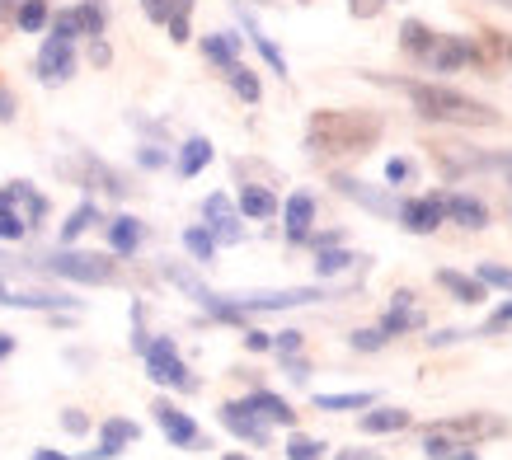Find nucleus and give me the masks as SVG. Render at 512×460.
<instances>
[{
    "label": "nucleus",
    "instance_id": "nucleus-1",
    "mask_svg": "<svg viewBox=\"0 0 512 460\" xmlns=\"http://www.w3.org/2000/svg\"><path fill=\"white\" fill-rule=\"evenodd\" d=\"M414 108H419L423 118H433V123H494V113L466 94L447 90V85H414L409 90Z\"/></svg>",
    "mask_w": 512,
    "mask_h": 460
},
{
    "label": "nucleus",
    "instance_id": "nucleus-2",
    "mask_svg": "<svg viewBox=\"0 0 512 460\" xmlns=\"http://www.w3.org/2000/svg\"><path fill=\"white\" fill-rule=\"evenodd\" d=\"M146 367H151V381L174 385V390H193V376H188L184 357H179V348H174L170 338L146 343Z\"/></svg>",
    "mask_w": 512,
    "mask_h": 460
},
{
    "label": "nucleus",
    "instance_id": "nucleus-3",
    "mask_svg": "<svg viewBox=\"0 0 512 460\" xmlns=\"http://www.w3.org/2000/svg\"><path fill=\"white\" fill-rule=\"evenodd\" d=\"M311 301H325V292L315 287H292V292H249V296H226V306L235 315L245 310H287V306H311Z\"/></svg>",
    "mask_w": 512,
    "mask_h": 460
},
{
    "label": "nucleus",
    "instance_id": "nucleus-4",
    "mask_svg": "<svg viewBox=\"0 0 512 460\" xmlns=\"http://www.w3.org/2000/svg\"><path fill=\"white\" fill-rule=\"evenodd\" d=\"M47 268H52L57 277H71V282H109L113 277V263L104 259V254H71V249L52 254Z\"/></svg>",
    "mask_w": 512,
    "mask_h": 460
},
{
    "label": "nucleus",
    "instance_id": "nucleus-5",
    "mask_svg": "<svg viewBox=\"0 0 512 460\" xmlns=\"http://www.w3.org/2000/svg\"><path fill=\"white\" fill-rule=\"evenodd\" d=\"M71 71H76L71 43H66V38H47L43 52H38V76H43L47 85H62V80H71Z\"/></svg>",
    "mask_w": 512,
    "mask_h": 460
},
{
    "label": "nucleus",
    "instance_id": "nucleus-6",
    "mask_svg": "<svg viewBox=\"0 0 512 460\" xmlns=\"http://www.w3.org/2000/svg\"><path fill=\"white\" fill-rule=\"evenodd\" d=\"M202 216L212 221V240H221V245H235L245 230H240V216L231 212V198L226 193H212V198L202 202Z\"/></svg>",
    "mask_w": 512,
    "mask_h": 460
},
{
    "label": "nucleus",
    "instance_id": "nucleus-7",
    "mask_svg": "<svg viewBox=\"0 0 512 460\" xmlns=\"http://www.w3.org/2000/svg\"><path fill=\"white\" fill-rule=\"evenodd\" d=\"M442 198H409L400 207V221H404V230H414V235H428V230H437L442 226Z\"/></svg>",
    "mask_w": 512,
    "mask_h": 460
},
{
    "label": "nucleus",
    "instance_id": "nucleus-8",
    "mask_svg": "<svg viewBox=\"0 0 512 460\" xmlns=\"http://www.w3.org/2000/svg\"><path fill=\"white\" fill-rule=\"evenodd\" d=\"M156 423H160V432H165L174 446H198L202 442L198 423H193L188 414H179L174 404H156Z\"/></svg>",
    "mask_w": 512,
    "mask_h": 460
},
{
    "label": "nucleus",
    "instance_id": "nucleus-9",
    "mask_svg": "<svg viewBox=\"0 0 512 460\" xmlns=\"http://www.w3.org/2000/svg\"><path fill=\"white\" fill-rule=\"evenodd\" d=\"M311 221H315V202H311V193H292L287 198V207H282V226H287V240H306L311 235Z\"/></svg>",
    "mask_w": 512,
    "mask_h": 460
},
{
    "label": "nucleus",
    "instance_id": "nucleus-10",
    "mask_svg": "<svg viewBox=\"0 0 512 460\" xmlns=\"http://www.w3.org/2000/svg\"><path fill=\"white\" fill-rule=\"evenodd\" d=\"M127 442H137V423H127V418H109V423H104V442L94 446V451H85V460H113Z\"/></svg>",
    "mask_w": 512,
    "mask_h": 460
},
{
    "label": "nucleus",
    "instance_id": "nucleus-11",
    "mask_svg": "<svg viewBox=\"0 0 512 460\" xmlns=\"http://www.w3.org/2000/svg\"><path fill=\"white\" fill-rule=\"evenodd\" d=\"M221 423H226L235 437H245V442H264V437H268L264 423L254 418V409H249V404H226V409H221Z\"/></svg>",
    "mask_w": 512,
    "mask_h": 460
},
{
    "label": "nucleus",
    "instance_id": "nucleus-12",
    "mask_svg": "<svg viewBox=\"0 0 512 460\" xmlns=\"http://www.w3.org/2000/svg\"><path fill=\"white\" fill-rule=\"evenodd\" d=\"M442 212H447L456 226H470V230H484V226H489V212H484V202L466 198V193L447 198V202H442Z\"/></svg>",
    "mask_w": 512,
    "mask_h": 460
},
{
    "label": "nucleus",
    "instance_id": "nucleus-13",
    "mask_svg": "<svg viewBox=\"0 0 512 460\" xmlns=\"http://www.w3.org/2000/svg\"><path fill=\"white\" fill-rule=\"evenodd\" d=\"M437 287H447L456 301H470V306H480V301H484V282H480V277H461V273H451V268H442V273H437Z\"/></svg>",
    "mask_w": 512,
    "mask_h": 460
},
{
    "label": "nucleus",
    "instance_id": "nucleus-14",
    "mask_svg": "<svg viewBox=\"0 0 512 460\" xmlns=\"http://www.w3.org/2000/svg\"><path fill=\"white\" fill-rule=\"evenodd\" d=\"M207 160H212V141H207V137H188L184 151H179V174H184V179H193V174H202V169H207Z\"/></svg>",
    "mask_w": 512,
    "mask_h": 460
},
{
    "label": "nucleus",
    "instance_id": "nucleus-15",
    "mask_svg": "<svg viewBox=\"0 0 512 460\" xmlns=\"http://www.w3.org/2000/svg\"><path fill=\"white\" fill-rule=\"evenodd\" d=\"M245 404H249V409H254L259 418H273V423H296L292 404H287V399H278V395H268V390H254Z\"/></svg>",
    "mask_w": 512,
    "mask_h": 460
},
{
    "label": "nucleus",
    "instance_id": "nucleus-16",
    "mask_svg": "<svg viewBox=\"0 0 512 460\" xmlns=\"http://www.w3.org/2000/svg\"><path fill=\"white\" fill-rule=\"evenodd\" d=\"M409 301H414L409 292L395 296V306H390V315L381 320V334H386V338H390V334H404V329H414V324H419V315L409 310Z\"/></svg>",
    "mask_w": 512,
    "mask_h": 460
},
{
    "label": "nucleus",
    "instance_id": "nucleus-17",
    "mask_svg": "<svg viewBox=\"0 0 512 460\" xmlns=\"http://www.w3.org/2000/svg\"><path fill=\"white\" fill-rule=\"evenodd\" d=\"M109 245L118 249V254H132V249L141 245V221L137 216H118L109 226Z\"/></svg>",
    "mask_w": 512,
    "mask_h": 460
},
{
    "label": "nucleus",
    "instance_id": "nucleus-18",
    "mask_svg": "<svg viewBox=\"0 0 512 460\" xmlns=\"http://www.w3.org/2000/svg\"><path fill=\"white\" fill-rule=\"evenodd\" d=\"M278 212V198L268 193V188H245L240 193V216H254V221H264V216Z\"/></svg>",
    "mask_w": 512,
    "mask_h": 460
},
{
    "label": "nucleus",
    "instance_id": "nucleus-19",
    "mask_svg": "<svg viewBox=\"0 0 512 460\" xmlns=\"http://www.w3.org/2000/svg\"><path fill=\"white\" fill-rule=\"evenodd\" d=\"M202 52H207V57H212L217 66H235L240 38H231V33H207V38H202Z\"/></svg>",
    "mask_w": 512,
    "mask_h": 460
},
{
    "label": "nucleus",
    "instance_id": "nucleus-20",
    "mask_svg": "<svg viewBox=\"0 0 512 460\" xmlns=\"http://www.w3.org/2000/svg\"><path fill=\"white\" fill-rule=\"evenodd\" d=\"M409 428V414L404 409H376V414H362V432H400Z\"/></svg>",
    "mask_w": 512,
    "mask_h": 460
},
{
    "label": "nucleus",
    "instance_id": "nucleus-21",
    "mask_svg": "<svg viewBox=\"0 0 512 460\" xmlns=\"http://www.w3.org/2000/svg\"><path fill=\"white\" fill-rule=\"evenodd\" d=\"M94 221H99V207H94V202H80L76 212L66 216V226H62V240H66V245H71V240H80V235H85V230H90Z\"/></svg>",
    "mask_w": 512,
    "mask_h": 460
},
{
    "label": "nucleus",
    "instance_id": "nucleus-22",
    "mask_svg": "<svg viewBox=\"0 0 512 460\" xmlns=\"http://www.w3.org/2000/svg\"><path fill=\"white\" fill-rule=\"evenodd\" d=\"M470 57H475V52H470V43H461V38H451V43L433 47V62H437V71H451V66L470 62Z\"/></svg>",
    "mask_w": 512,
    "mask_h": 460
},
{
    "label": "nucleus",
    "instance_id": "nucleus-23",
    "mask_svg": "<svg viewBox=\"0 0 512 460\" xmlns=\"http://www.w3.org/2000/svg\"><path fill=\"white\" fill-rule=\"evenodd\" d=\"M404 47H409L414 57H433L437 38H433V33H428V29H423L419 19H409V24H404Z\"/></svg>",
    "mask_w": 512,
    "mask_h": 460
},
{
    "label": "nucleus",
    "instance_id": "nucleus-24",
    "mask_svg": "<svg viewBox=\"0 0 512 460\" xmlns=\"http://www.w3.org/2000/svg\"><path fill=\"white\" fill-rule=\"evenodd\" d=\"M184 245H188V254L198 263H207L212 254H217V240H212V230H202V226H188L184 230Z\"/></svg>",
    "mask_w": 512,
    "mask_h": 460
},
{
    "label": "nucleus",
    "instance_id": "nucleus-25",
    "mask_svg": "<svg viewBox=\"0 0 512 460\" xmlns=\"http://www.w3.org/2000/svg\"><path fill=\"white\" fill-rule=\"evenodd\" d=\"M43 24H47V0H24V5H19V29L43 33Z\"/></svg>",
    "mask_w": 512,
    "mask_h": 460
},
{
    "label": "nucleus",
    "instance_id": "nucleus-26",
    "mask_svg": "<svg viewBox=\"0 0 512 460\" xmlns=\"http://www.w3.org/2000/svg\"><path fill=\"white\" fill-rule=\"evenodd\" d=\"M226 71H231L235 94H240L245 104H254V99H259V80H254V71H249V66H226Z\"/></svg>",
    "mask_w": 512,
    "mask_h": 460
},
{
    "label": "nucleus",
    "instance_id": "nucleus-27",
    "mask_svg": "<svg viewBox=\"0 0 512 460\" xmlns=\"http://www.w3.org/2000/svg\"><path fill=\"white\" fill-rule=\"evenodd\" d=\"M339 193H348V198H357L362 207H372V212H390V202L386 198H372L367 193V184H353V179H339Z\"/></svg>",
    "mask_w": 512,
    "mask_h": 460
},
{
    "label": "nucleus",
    "instance_id": "nucleus-28",
    "mask_svg": "<svg viewBox=\"0 0 512 460\" xmlns=\"http://www.w3.org/2000/svg\"><path fill=\"white\" fill-rule=\"evenodd\" d=\"M325 456V442H315V437H292L287 442V460H320Z\"/></svg>",
    "mask_w": 512,
    "mask_h": 460
},
{
    "label": "nucleus",
    "instance_id": "nucleus-29",
    "mask_svg": "<svg viewBox=\"0 0 512 460\" xmlns=\"http://www.w3.org/2000/svg\"><path fill=\"white\" fill-rule=\"evenodd\" d=\"M315 404H320V409H367L372 395H367V390H357V395H320Z\"/></svg>",
    "mask_w": 512,
    "mask_h": 460
},
{
    "label": "nucleus",
    "instance_id": "nucleus-30",
    "mask_svg": "<svg viewBox=\"0 0 512 460\" xmlns=\"http://www.w3.org/2000/svg\"><path fill=\"white\" fill-rule=\"evenodd\" d=\"M24 230H29V221L15 216V207H0V240H24Z\"/></svg>",
    "mask_w": 512,
    "mask_h": 460
},
{
    "label": "nucleus",
    "instance_id": "nucleus-31",
    "mask_svg": "<svg viewBox=\"0 0 512 460\" xmlns=\"http://www.w3.org/2000/svg\"><path fill=\"white\" fill-rule=\"evenodd\" d=\"M480 282H484V287H503V292H512V268H498V263H480Z\"/></svg>",
    "mask_w": 512,
    "mask_h": 460
},
{
    "label": "nucleus",
    "instance_id": "nucleus-32",
    "mask_svg": "<svg viewBox=\"0 0 512 460\" xmlns=\"http://www.w3.org/2000/svg\"><path fill=\"white\" fill-rule=\"evenodd\" d=\"M76 15H80V29L90 33V38H99V33H104V15H99V5H80Z\"/></svg>",
    "mask_w": 512,
    "mask_h": 460
},
{
    "label": "nucleus",
    "instance_id": "nucleus-33",
    "mask_svg": "<svg viewBox=\"0 0 512 460\" xmlns=\"http://www.w3.org/2000/svg\"><path fill=\"white\" fill-rule=\"evenodd\" d=\"M174 5H179V0H141V10H146V19H156V24H170Z\"/></svg>",
    "mask_w": 512,
    "mask_h": 460
},
{
    "label": "nucleus",
    "instance_id": "nucleus-34",
    "mask_svg": "<svg viewBox=\"0 0 512 460\" xmlns=\"http://www.w3.org/2000/svg\"><path fill=\"white\" fill-rule=\"evenodd\" d=\"M348 254H339V249H329V254H320V259H315V268H320V277H329V273H343V268H348Z\"/></svg>",
    "mask_w": 512,
    "mask_h": 460
},
{
    "label": "nucleus",
    "instance_id": "nucleus-35",
    "mask_svg": "<svg viewBox=\"0 0 512 460\" xmlns=\"http://www.w3.org/2000/svg\"><path fill=\"white\" fill-rule=\"evenodd\" d=\"M386 343V334L381 329H362V334H353V348H362V353H376Z\"/></svg>",
    "mask_w": 512,
    "mask_h": 460
},
{
    "label": "nucleus",
    "instance_id": "nucleus-36",
    "mask_svg": "<svg viewBox=\"0 0 512 460\" xmlns=\"http://www.w3.org/2000/svg\"><path fill=\"white\" fill-rule=\"evenodd\" d=\"M254 43H259V52H264V57H268V66H273L278 76H287V62H282V52H278V47L268 43V38H259V33H254Z\"/></svg>",
    "mask_w": 512,
    "mask_h": 460
},
{
    "label": "nucleus",
    "instance_id": "nucleus-37",
    "mask_svg": "<svg viewBox=\"0 0 512 460\" xmlns=\"http://www.w3.org/2000/svg\"><path fill=\"white\" fill-rule=\"evenodd\" d=\"M451 451H456V446H451L447 437H428V442H423V456L428 460H447Z\"/></svg>",
    "mask_w": 512,
    "mask_h": 460
},
{
    "label": "nucleus",
    "instance_id": "nucleus-38",
    "mask_svg": "<svg viewBox=\"0 0 512 460\" xmlns=\"http://www.w3.org/2000/svg\"><path fill=\"white\" fill-rule=\"evenodd\" d=\"M76 33H80V15H57V29H52V38H66V43H71Z\"/></svg>",
    "mask_w": 512,
    "mask_h": 460
},
{
    "label": "nucleus",
    "instance_id": "nucleus-39",
    "mask_svg": "<svg viewBox=\"0 0 512 460\" xmlns=\"http://www.w3.org/2000/svg\"><path fill=\"white\" fill-rule=\"evenodd\" d=\"M386 179H390V184H404V179H409V165H404V160H390V165H386Z\"/></svg>",
    "mask_w": 512,
    "mask_h": 460
},
{
    "label": "nucleus",
    "instance_id": "nucleus-40",
    "mask_svg": "<svg viewBox=\"0 0 512 460\" xmlns=\"http://www.w3.org/2000/svg\"><path fill=\"white\" fill-rule=\"evenodd\" d=\"M245 343H249V348H254V353H264V348H273V338H268V334H259V329H249V334H245Z\"/></svg>",
    "mask_w": 512,
    "mask_h": 460
},
{
    "label": "nucleus",
    "instance_id": "nucleus-41",
    "mask_svg": "<svg viewBox=\"0 0 512 460\" xmlns=\"http://www.w3.org/2000/svg\"><path fill=\"white\" fill-rule=\"evenodd\" d=\"M62 423H66V432H85V428H90V418H85V414H76V409H71V414H66Z\"/></svg>",
    "mask_w": 512,
    "mask_h": 460
},
{
    "label": "nucleus",
    "instance_id": "nucleus-42",
    "mask_svg": "<svg viewBox=\"0 0 512 460\" xmlns=\"http://www.w3.org/2000/svg\"><path fill=\"white\" fill-rule=\"evenodd\" d=\"M278 348L282 353H296V348H301V334H278Z\"/></svg>",
    "mask_w": 512,
    "mask_h": 460
},
{
    "label": "nucleus",
    "instance_id": "nucleus-43",
    "mask_svg": "<svg viewBox=\"0 0 512 460\" xmlns=\"http://www.w3.org/2000/svg\"><path fill=\"white\" fill-rule=\"evenodd\" d=\"M141 165H165V155H160V151H151V146H146V151H141Z\"/></svg>",
    "mask_w": 512,
    "mask_h": 460
},
{
    "label": "nucleus",
    "instance_id": "nucleus-44",
    "mask_svg": "<svg viewBox=\"0 0 512 460\" xmlns=\"http://www.w3.org/2000/svg\"><path fill=\"white\" fill-rule=\"evenodd\" d=\"M0 118H5V123L15 118V104H10V94H0Z\"/></svg>",
    "mask_w": 512,
    "mask_h": 460
},
{
    "label": "nucleus",
    "instance_id": "nucleus-45",
    "mask_svg": "<svg viewBox=\"0 0 512 460\" xmlns=\"http://www.w3.org/2000/svg\"><path fill=\"white\" fill-rule=\"evenodd\" d=\"M498 324H512V301H508V306H503V310H498V315H494V329H498Z\"/></svg>",
    "mask_w": 512,
    "mask_h": 460
},
{
    "label": "nucleus",
    "instance_id": "nucleus-46",
    "mask_svg": "<svg viewBox=\"0 0 512 460\" xmlns=\"http://www.w3.org/2000/svg\"><path fill=\"white\" fill-rule=\"evenodd\" d=\"M10 353H15V338H10V334H0V357H10Z\"/></svg>",
    "mask_w": 512,
    "mask_h": 460
},
{
    "label": "nucleus",
    "instance_id": "nucleus-47",
    "mask_svg": "<svg viewBox=\"0 0 512 460\" xmlns=\"http://www.w3.org/2000/svg\"><path fill=\"white\" fill-rule=\"evenodd\" d=\"M33 460H66V456H57V451H47L43 446V451H33Z\"/></svg>",
    "mask_w": 512,
    "mask_h": 460
},
{
    "label": "nucleus",
    "instance_id": "nucleus-48",
    "mask_svg": "<svg viewBox=\"0 0 512 460\" xmlns=\"http://www.w3.org/2000/svg\"><path fill=\"white\" fill-rule=\"evenodd\" d=\"M339 460H376V456H367V451H343Z\"/></svg>",
    "mask_w": 512,
    "mask_h": 460
},
{
    "label": "nucleus",
    "instance_id": "nucleus-49",
    "mask_svg": "<svg viewBox=\"0 0 512 460\" xmlns=\"http://www.w3.org/2000/svg\"><path fill=\"white\" fill-rule=\"evenodd\" d=\"M226 460H245V456H226Z\"/></svg>",
    "mask_w": 512,
    "mask_h": 460
},
{
    "label": "nucleus",
    "instance_id": "nucleus-50",
    "mask_svg": "<svg viewBox=\"0 0 512 460\" xmlns=\"http://www.w3.org/2000/svg\"><path fill=\"white\" fill-rule=\"evenodd\" d=\"M0 296H5V287H0Z\"/></svg>",
    "mask_w": 512,
    "mask_h": 460
},
{
    "label": "nucleus",
    "instance_id": "nucleus-51",
    "mask_svg": "<svg viewBox=\"0 0 512 460\" xmlns=\"http://www.w3.org/2000/svg\"><path fill=\"white\" fill-rule=\"evenodd\" d=\"M508 5H512V0H508Z\"/></svg>",
    "mask_w": 512,
    "mask_h": 460
}]
</instances>
